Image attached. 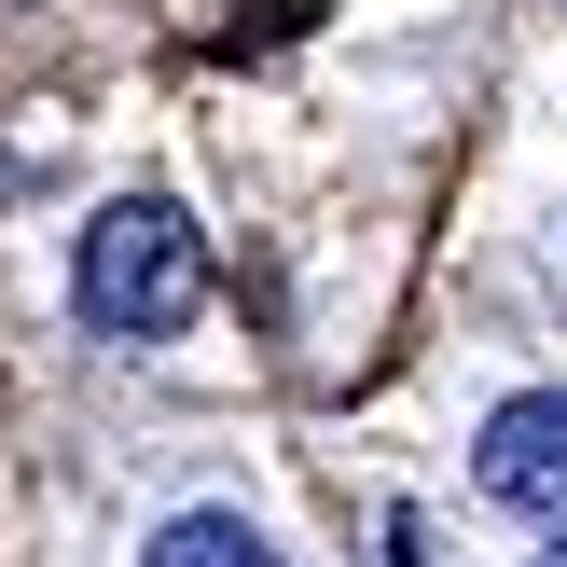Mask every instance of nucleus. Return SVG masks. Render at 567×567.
Returning a JSON list of instances; mask_svg holds the SVG:
<instances>
[{
    "mask_svg": "<svg viewBox=\"0 0 567 567\" xmlns=\"http://www.w3.org/2000/svg\"><path fill=\"white\" fill-rule=\"evenodd\" d=\"M540 567H567V540H554V554H540Z\"/></svg>",
    "mask_w": 567,
    "mask_h": 567,
    "instance_id": "obj_4",
    "label": "nucleus"
},
{
    "mask_svg": "<svg viewBox=\"0 0 567 567\" xmlns=\"http://www.w3.org/2000/svg\"><path fill=\"white\" fill-rule=\"evenodd\" d=\"M485 498L567 540V388H526L485 415Z\"/></svg>",
    "mask_w": 567,
    "mask_h": 567,
    "instance_id": "obj_2",
    "label": "nucleus"
},
{
    "mask_svg": "<svg viewBox=\"0 0 567 567\" xmlns=\"http://www.w3.org/2000/svg\"><path fill=\"white\" fill-rule=\"evenodd\" d=\"M83 332H125V347H166V332L208 305V249H194V221L166 208V194H125V208L83 221Z\"/></svg>",
    "mask_w": 567,
    "mask_h": 567,
    "instance_id": "obj_1",
    "label": "nucleus"
},
{
    "mask_svg": "<svg viewBox=\"0 0 567 567\" xmlns=\"http://www.w3.org/2000/svg\"><path fill=\"white\" fill-rule=\"evenodd\" d=\"M153 567H291V554H277L264 526H236V513H181L153 540Z\"/></svg>",
    "mask_w": 567,
    "mask_h": 567,
    "instance_id": "obj_3",
    "label": "nucleus"
}]
</instances>
